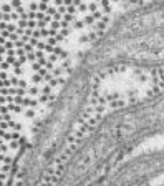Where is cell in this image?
<instances>
[{"label":"cell","mask_w":164,"mask_h":186,"mask_svg":"<svg viewBox=\"0 0 164 186\" xmlns=\"http://www.w3.org/2000/svg\"><path fill=\"white\" fill-rule=\"evenodd\" d=\"M66 76L43 40L0 15V186H7L28 130Z\"/></svg>","instance_id":"6da1fadb"}]
</instances>
